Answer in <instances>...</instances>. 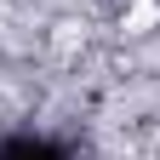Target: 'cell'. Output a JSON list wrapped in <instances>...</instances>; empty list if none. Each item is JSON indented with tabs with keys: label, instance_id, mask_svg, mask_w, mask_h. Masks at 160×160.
Here are the masks:
<instances>
[{
	"label": "cell",
	"instance_id": "obj_2",
	"mask_svg": "<svg viewBox=\"0 0 160 160\" xmlns=\"http://www.w3.org/2000/svg\"><path fill=\"white\" fill-rule=\"evenodd\" d=\"M74 40H80V23H57V40H52L57 52H74Z\"/></svg>",
	"mask_w": 160,
	"mask_h": 160
},
{
	"label": "cell",
	"instance_id": "obj_1",
	"mask_svg": "<svg viewBox=\"0 0 160 160\" xmlns=\"http://www.w3.org/2000/svg\"><path fill=\"white\" fill-rule=\"evenodd\" d=\"M154 23H160V0H137L126 12V34H149Z\"/></svg>",
	"mask_w": 160,
	"mask_h": 160
}]
</instances>
